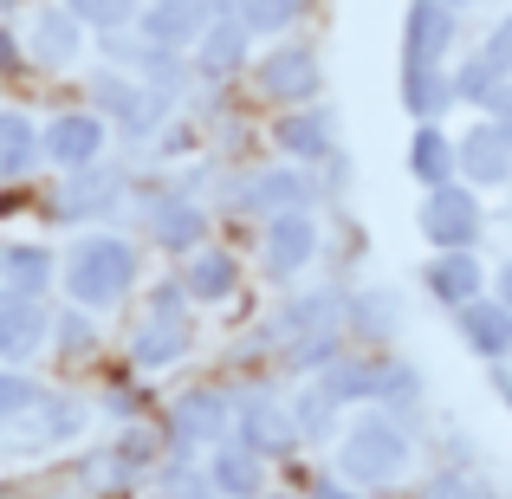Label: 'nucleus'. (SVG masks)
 Returning <instances> with one entry per match:
<instances>
[{
    "mask_svg": "<svg viewBox=\"0 0 512 499\" xmlns=\"http://www.w3.org/2000/svg\"><path fill=\"white\" fill-rule=\"evenodd\" d=\"M435 499H461V480H441V487H435Z\"/></svg>",
    "mask_w": 512,
    "mask_h": 499,
    "instance_id": "obj_37",
    "label": "nucleus"
},
{
    "mask_svg": "<svg viewBox=\"0 0 512 499\" xmlns=\"http://www.w3.org/2000/svg\"><path fill=\"white\" fill-rule=\"evenodd\" d=\"M221 428H227V402L208 396V389H201V396H188L182 409H175V435H182V441H214Z\"/></svg>",
    "mask_w": 512,
    "mask_h": 499,
    "instance_id": "obj_23",
    "label": "nucleus"
},
{
    "mask_svg": "<svg viewBox=\"0 0 512 499\" xmlns=\"http://www.w3.org/2000/svg\"><path fill=\"white\" fill-rule=\"evenodd\" d=\"M454 163H461L467 182H506L512 175V137L500 124H474V130H461V143H454Z\"/></svg>",
    "mask_w": 512,
    "mask_h": 499,
    "instance_id": "obj_6",
    "label": "nucleus"
},
{
    "mask_svg": "<svg viewBox=\"0 0 512 499\" xmlns=\"http://www.w3.org/2000/svg\"><path fill=\"white\" fill-rule=\"evenodd\" d=\"M402 461H409V441H402V428L383 422V415H370V422H357L344 435V474L350 480H396Z\"/></svg>",
    "mask_w": 512,
    "mask_h": 499,
    "instance_id": "obj_2",
    "label": "nucleus"
},
{
    "mask_svg": "<svg viewBox=\"0 0 512 499\" xmlns=\"http://www.w3.org/2000/svg\"><path fill=\"white\" fill-rule=\"evenodd\" d=\"M487 59L500 65V72H512V13H506L500 26H493V39H487Z\"/></svg>",
    "mask_w": 512,
    "mask_h": 499,
    "instance_id": "obj_34",
    "label": "nucleus"
},
{
    "mask_svg": "<svg viewBox=\"0 0 512 499\" xmlns=\"http://www.w3.org/2000/svg\"><path fill=\"white\" fill-rule=\"evenodd\" d=\"M331 312H338V292H318V299L286 312V331H318V325H331Z\"/></svg>",
    "mask_w": 512,
    "mask_h": 499,
    "instance_id": "obj_32",
    "label": "nucleus"
},
{
    "mask_svg": "<svg viewBox=\"0 0 512 499\" xmlns=\"http://www.w3.org/2000/svg\"><path fill=\"white\" fill-rule=\"evenodd\" d=\"M448 104H454V78H441L435 65H402V111H415L428 124Z\"/></svg>",
    "mask_w": 512,
    "mask_h": 499,
    "instance_id": "obj_18",
    "label": "nucleus"
},
{
    "mask_svg": "<svg viewBox=\"0 0 512 499\" xmlns=\"http://www.w3.org/2000/svg\"><path fill=\"white\" fill-rule=\"evenodd\" d=\"M240 286V266L227 260V253H195V260H188V273H182V292L188 299H227V292Z\"/></svg>",
    "mask_w": 512,
    "mask_h": 499,
    "instance_id": "obj_20",
    "label": "nucleus"
},
{
    "mask_svg": "<svg viewBox=\"0 0 512 499\" xmlns=\"http://www.w3.org/2000/svg\"><path fill=\"white\" fill-rule=\"evenodd\" d=\"M0 65H13V39L7 33H0Z\"/></svg>",
    "mask_w": 512,
    "mask_h": 499,
    "instance_id": "obj_38",
    "label": "nucleus"
},
{
    "mask_svg": "<svg viewBox=\"0 0 512 499\" xmlns=\"http://www.w3.org/2000/svg\"><path fill=\"white\" fill-rule=\"evenodd\" d=\"M91 104H104V111H117L124 117L130 130H143L156 117V98H143L137 85H130V78H117V72H98L91 78Z\"/></svg>",
    "mask_w": 512,
    "mask_h": 499,
    "instance_id": "obj_19",
    "label": "nucleus"
},
{
    "mask_svg": "<svg viewBox=\"0 0 512 499\" xmlns=\"http://www.w3.org/2000/svg\"><path fill=\"white\" fill-rule=\"evenodd\" d=\"M214 487L234 493V499L260 493V454H253V448H227L221 461H214Z\"/></svg>",
    "mask_w": 512,
    "mask_h": 499,
    "instance_id": "obj_26",
    "label": "nucleus"
},
{
    "mask_svg": "<svg viewBox=\"0 0 512 499\" xmlns=\"http://www.w3.org/2000/svg\"><path fill=\"white\" fill-rule=\"evenodd\" d=\"M500 305H512V260L500 266Z\"/></svg>",
    "mask_w": 512,
    "mask_h": 499,
    "instance_id": "obj_36",
    "label": "nucleus"
},
{
    "mask_svg": "<svg viewBox=\"0 0 512 499\" xmlns=\"http://www.w3.org/2000/svg\"><path fill=\"white\" fill-rule=\"evenodd\" d=\"M188 344H195V325H188L175 305H156V318H143V331H137V363L143 370H163Z\"/></svg>",
    "mask_w": 512,
    "mask_h": 499,
    "instance_id": "obj_12",
    "label": "nucleus"
},
{
    "mask_svg": "<svg viewBox=\"0 0 512 499\" xmlns=\"http://www.w3.org/2000/svg\"><path fill=\"white\" fill-rule=\"evenodd\" d=\"M461 337L480 357H512V305L500 299H467L461 305Z\"/></svg>",
    "mask_w": 512,
    "mask_h": 499,
    "instance_id": "obj_13",
    "label": "nucleus"
},
{
    "mask_svg": "<svg viewBox=\"0 0 512 499\" xmlns=\"http://www.w3.org/2000/svg\"><path fill=\"white\" fill-rule=\"evenodd\" d=\"M130 279H137V253H130V240H111V234L85 240L65 266V286H72L78 305H117L130 292Z\"/></svg>",
    "mask_w": 512,
    "mask_h": 499,
    "instance_id": "obj_1",
    "label": "nucleus"
},
{
    "mask_svg": "<svg viewBox=\"0 0 512 499\" xmlns=\"http://www.w3.org/2000/svg\"><path fill=\"white\" fill-rule=\"evenodd\" d=\"M448 46H454V7H441V0H415L409 20H402V59H409V65H435Z\"/></svg>",
    "mask_w": 512,
    "mask_h": 499,
    "instance_id": "obj_5",
    "label": "nucleus"
},
{
    "mask_svg": "<svg viewBox=\"0 0 512 499\" xmlns=\"http://www.w3.org/2000/svg\"><path fill=\"white\" fill-rule=\"evenodd\" d=\"M33 156H39L33 124H26L20 111H0V182H7V175H20V169H33Z\"/></svg>",
    "mask_w": 512,
    "mask_h": 499,
    "instance_id": "obj_22",
    "label": "nucleus"
},
{
    "mask_svg": "<svg viewBox=\"0 0 512 499\" xmlns=\"http://www.w3.org/2000/svg\"><path fill=\"white\" fill-rule=\"evenodd\" d=\"M506 85V72L493 59H474L467 72H454V98H474V104H493V91Z\"/></svg>",
    "mask_w": 512,
    "mask_h": 499,
    "instance_id": "obj_30",
    "label": "nucleus"
},
{
    "mask_svg": "<svg viewBox=\"0 0 512 499\" xmlns=\"http://www.w3.org/2000/svg\"><path fill=\"white\" fill-rule=\"evenodd\" d=\"M39 337H46V312H39L33 292L0 286V357H33Z\"/></svg>",
    "mask_w": 512,
    "mask_h": 499,
    "instance_id": "obj_7",
    "label": "nucleus"
},
{
    "mask_svg": "<svg viewBox=\"0 0 512 499\" xmlns=\"http://www.w3.org/2000/svg\"><path fill=\"white\" fill-rule=\"evenodd\" d=\"M441 7H474V0H441Z\"/></svg>",
    "mask_w": 512,
    "mask_h": 499,
    "instance_id": "obj_41",
    "label": "nucleus"
},
{
    "mask_svg": "<svg viewBox=\"0 0 512 499\" xmlns=\"http://www.w3.org/2000/svg\"><path fill=\"white\" fill-rule=\"evenodd\" d=\"M428 286H435V299H441V305H454V312H461L467 299H480V260H474L467 247L441 253V260L428 266Z\"/></svg>",
    "mask_w": 512,
    "mask_h": 499,
    "instance_id": "obj_15",
    "label": "nucleus"
},
{
    "mask_svg": "<svg viewBox=\"0 0 512 499\" xmlns=\"http://www.w3.org/2000/svg\"><path fill=\"white\" fill-rule=\"evenodd\" d=\"M46 279H52V260L39 247H13L7 253V286H20V292H46Z\"/></svg>",
    "mask_w": 512,
    "mask_h": 499,
    "instance_id": "obj_28",
    "label": "nucleus"
},
{
    "mask_svg": "<svg viewBox=\"0 0 512 499\" xmlns=\"http://www.w3.org/2000/svg\"><path fill=\"white\" fill-rule=\"evenodd\" d=\"M26 39H33V52H39L46 65L78 59V46H85V20H78L72 7H52V0H39V7H33V26H26Z\"/></svg>",
    "mask_w": 512,
    "mask_h": 499,
    "instance_id": "obj_9",
    "label": "nucleus"
},
{
    "mask_svg": "<svg viewBox=\"0 0 512 499\" xmlns=\"http://www.w3.org/2000/svg\"><path fill=\"white\" fill-rule=\"evenodd\" d=\"M111 195H117V182H111V175H98V163L72 169V188H65V221H78L85 208H111Z\"/></svg>",
    "mask_w": 512,
    "mask_h": 499,
    "instance_id": "obj_25",
    "label": "nucleus"
},
{
    "mask_svg": "<svg viewBox=\"0 0 512 499\" xmlns=\"http://www.w3.org/2000/svg\"><path fill=\"white\" fill-rule=\"evenodd\" d=\"M409 169L422 175L428 188H441V182H454V169H461V163H454V143L441 137L435 124H422V130H415V150H409Z\"/></svg>",
    "mask_w": 512,
    "mask_h": 499,
    "instance_id": "obj_21",
    "label": "nucleus"
},
{
    "mask_svg": "<svg viewBox=\"0 0 512 499\" xmlns=\"http://www.w3.org/2000/svg\"><path fill=\"white\" fill-rule=\"evenodd\" d=\"M247 39H253L247 20H208V33L195 39V65L208 78H227L240 59H247Z\"/></svg>",
    "mask_w": 512,
    "mask_h": 499,
    "instance_id": "obj_14",
    "label": "nucleus"
},
{
    "mask_svg": "<svg viewBox=\"0 0 512 499\" xmlns=\"http://www.w3.org/2000/svg\"><path fill=\"white\" fill-rule=\"evenodd\" d=\"M260 91H266V98H279V104L312 98V91H318V65H312V52H305V46H279L273 59H260Z\"/></svg>",
    "mask_w": 512,
    "mask_h": 499,
    "instance_id": "obj_10",
    "label": "nucleus"
},
{
    "mask_svg": "<svg viewBox=\"0 0 512 499\" xmlns=\"http://www.w3.org/2000/svg\"><path fill=\"white\" fill-rule=\"evenodd\" d=\"M279 143H286L299 163H325V156H331V111H292V117H279Z\"/></svg>",
    "mask_w": 512,
    "mask_h": 499,
    "instance_id": "obj_17",
    "label": "nucleus"
},
{
    "mask_svg": "<svg viewBox=\"0 0 512 499\" xmlns=\"http://www.w3.org/2000/svg\"><path fill=\"white\" fill-rule=\"evenodd\" d=\"M65 7H72L85 26H98V33H117V26L137 20V0H65Z\"/></svg>",
    "mask_w": 512,
    "mask_h": 499,
    "instance_id": "obj_29",
    "label": "nucleus"
},
{
    "mask_svg": "<svg viewBox=\"0 0 512 499\" xmlns=\"http://www.w3.org/2000/svg\"><path fill=\"white\" fill-rule=\"evenodd\" d=\"M312 247H318V227L305 208L273 214V227H266V273H299L312 260Z\"/></svg>",
    "mask_w": 512,
    "mask_h": 499,
    "instance_id": "obj_11",
    "label": "nucleus"
},
{
    "mask_svg": "<svg viewBox=\"0 0 512 499\" xmlns=\"http://www.w3.org/2000/svg\"><path fill=\"white\" fill-rule=\"evenodd\" d=\"M487 111H493V124H500L506 137H512V85H500V91H493V104H487Z\"/></svg>",
    "mask_w": 512,
    "mask_h": 499,
    "instance_id": "obj_35",
    "label": "nucleus"
},
{
    "mask_svg": "<svg viewBox=\"0 0 512 499\" xmlns=\"http://www.w3.org/2000/svg\"><path fill=\"white\" fill-rule=\"evenodd\" d=\"M305 175L299 169H266V175H253L247 182V208L253 214H292V208H305Z\"/></svg>",
    "mask_w": 512,
    "mask_h": 499,
    "instance_id": "obj_16",
    "label": "nucleus"
},
{
    "mask_svg": "<svg viewBox=\"0 0 512 499\" xmlns=\"http://www.w3.org/2000/svg\"><path fill=\"white\" fill-rule=\"evenodd\" d=\"M240 20H247V33H279L299 20V0H240Z\"/></svg>",
    "mask_w": 512,
    "mask_h": 499,
    "instance_id": "obj_31",
    "label": "nucleus"
},
{
    "mask_svg": "<svg viewBox=\"0 0 512 499\" xmlns=\"http://www.w3.org/2000/svg\"><path fill=\"white\" fill-rule=\"evenodd\" d=\"M318 499H350V493H338V487H325V493H318Z\"/></svg>",
    "mask_w": 512,
    "mask_h": 499,
    "instance_id": "obj_39",
    "label": "nucleus"
},
{
    "mask_svg": "<svg viewBox=\"0 0 512 499\" xmlns=\"http://www.w3.org/2000/svg\"><path fill=\"white\" fill-rule=\"evenodd\" d=\"M33 402H39V383L0 370V422H7V415H20V409H33Z\"/></svg>",
    "mask_w": 512,
    "mask_h": 499,
    "instance_id": "obj_33",
    "label": "nucleus"
},
{
    "mask_svg": "<svg viewBox=\"0 0 512 499\" xmlns=\"http://www.w3.org/2000/svg\"><path fill=\"white\" fill-rule=\"evenodd\" d=\"M500 389H506V402H512V376H506V370H500Z\"/></svg>",
    "mask_w": 512,
    "mask_h": 499,
    "instance_id": "obj_40",
    "label": "nucleus"
},
{
    "mask_svg": "<svg viewBox=\"0 0 512 499\" xmlns=\"http://www.w3.org/2000/svg\"><path fill=\"white\" fill-rule=\"evenodd\" d=\"M240 435H247V448H253V454H266V448H279L292 428L279 422L273 402H247V415H240Z\"/></svg>",
    "mask_w": 512,
    "mask_h": 499,
    "instance_id": "obj_27",
    "label": "nucleus"
},
{
    "mask_svg": "<svg viewBox=\"0 0 512 499\" xmlns=\"http://www.w3.org/2000/svg\"><path fill=\"white\" fill-rule=\"evenodd\" d=\"M195 234H201V214L188 208V201L150 208V240H163V247H195Z\"/></svg>",
    "mask_w": 512,
    "mask_h": 499,
    "instance_id": "obj_24",
    "label": "nucleus"
},
{
    "mask_svg": "<svg viewBox=\"0 0 512 499\" xmlns=\"http://www.w3.org/2000/svg\"><path fill=\"white\" fill-rule=\"evenodd\" d=\"M208 33V13H201V0H150L143 7V39L150 46H195V39Z\"/></svg>",
    "mask_w": 512,
    "mask_h": 499,
    "instance_id": "obj_8",
    "label": "nucleus"
},
{
    "mask_svg": "<svg viewBox=\"0 0 512 499\" xmlns=\"http://www.w3.org/2000/svg\"><path fill=\"white\" fill-rule=\"evenodd\" d=\"M422 234L435 240L441 253L474 247V240H480V201L467 195V188H454V182L428 188V201H422Z\"/></svg>",
    "mask_w": 512,
    "mask_h": 499,
    "instance_id": "obj_3",
    "label": "nucleus"
},
{
    "mask_svg": "<svg viewBox=\"0 0 512 499\" xmlns=\"http://www.w3.org/2000/svg\"><path fill=\"white\" fill-rule=\"evenodd\" d=\"M98 143H104V124H98L91 111H65V117H52V124L39 130V150H46L59 169L98 163Z\"/></svg>",
    "mask_w": 512,
    "mask_h": 499,
    "instance_id": "obj_4",
    "label": "nucleus"
}]
</instances>
